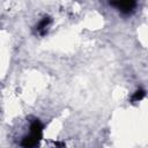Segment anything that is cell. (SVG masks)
<instances>
[{"mask_svg": "<svg viewBox=\"0 0 148 148\" xmlns=\"http://www.w3.org/2000/svg\"><path fill=\"white\" fill-rule=\"evenodd\" d=\"M40 139H42V138H39V136H37V135L30 133L29 135H27V136H24V138L22 139L21 146H22L23 148H35V147L38 146Z\"/></svg>", "mask_w": 148, "mask_h": 148, "instance_id": "obj_1", "label": "cell"}, {"mask_svg": "<svg viewBox=\"0 0 148 148\" xmlns=\"http://www.w3.org/2000/svg\"><path fill=\"white\" fill-rule=\"evenodd\" d=\"M112 6H116L123 14H130L135 8L136 3L134 1H121V2H111Z\"/></svg>", "mask_w": 148, "mask_h": 148, "instance_id": "obj_2", "label": "cell"}, {"mask_svg": "<svg viewBox=\"0 0 148 148\" xmlns=\"http://www.w3.org/2000/svg\"><path fill=\"white\" fill-rule=\"evenodd\" d=\"M50 23H51V18H50L49 16L43 17V18L39 21V23L36 25V30H37V32H38L39 35L44 36V35L46 34V31H47V28H49Z\"/></svg>", "mask_w": 148, "mask_h": 148, "instance_id": "obj_3", "label": "cell"}, {"mask_svg": "<svg viewBox=\"0 0 148 148\" xmlns=\"http://www.w3.org/2000/svg\"><path fill=\"white\" fill-rule=\"evenodd\" d=\"M30 133L42 138L43 136V125L39 120H34L31 123V126H30Z\"/></svg>", "mask_w": 148, "mask_h": 148, "instance_id": "obj_4", "label": "cell"}, {"mask_svg": "<svg viewBox=\"0 0 148 148\" xmlns=\"http://www.w3.org/2000/svg\"><path fill=\"white\" fill-rule=\"evenodd\" d=\"M146 96V91L143 90V89H138L134 94H133V96H132V101L133 102H139V101H141L143 97Z\"/></svg>", "mask_w": 148, "mask_h": 148, "instance_id": "obj_5", "label": "cell"}]
</instances>
